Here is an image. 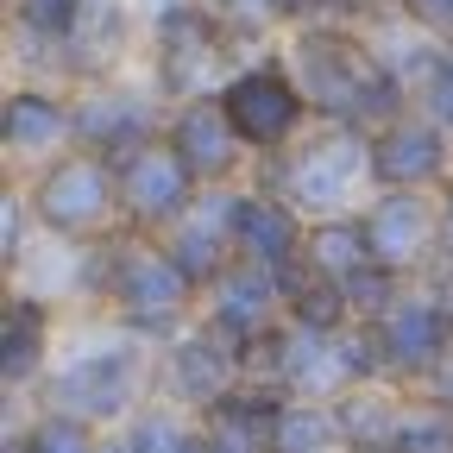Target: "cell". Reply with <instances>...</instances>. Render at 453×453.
<instances>
[{
    "mask_svg": "<svg viewBox=\"0 0 453 453\" xmlns=\"http://www.w3.org/2000/svg\"><path fill=\"white\" fill-rule=\"evenodd\" d=\"M283 57L315 107V120L334 127H384L403 107H416V88L384 64V50L353 19H309L283 32Z\"/></svg>",
    "mask_w": 453,
    "mask_h": 453,
    "instance_id": "6da1fadb",
    "label": "cell"
},
{
    "mask_svg": "<svg viewBox=\"0 0 453 453\" xmlns=\"http://www.w3.org/2000/svg\"><path fill=\"white\" fill-rule=\"evenodd\" d=\"M82 309L107 315L113 327L151 340V347H164L170 334H183L189 321H202V283L170 258L164 240H151V234H113V240L88 246Z\"/></svg>",
    "mask_w": 453,
    "mask_h": 453,
    "instance_id": "7a4b0ae2",
    "label": "cell"
},
{
    "mask_svg": "<svg viewBox=\"0 0 453 453\" xmlns=\"http://www.w3.org/2000/svg\"><path fill=\"white\" fill-rule=\"evenodd\" d=\"M157 396V347L127 327H113L107 315H95L88 334H76L57 353L38 403H57L70 416H88L95 428H120L133 410H145Z\"/></svg>",
    "mask_w": 453,
    "mask_h": 453,
    "instance_id": "3957f363",
    "label": "cell"
},
{
    "mask_svg": "<svg viewBox=\"0 0 453 453\" xmlns=\"http://www.w3.org/2000/svg\"><path fill=\"white\" fill-rule=\"evenodd\" d=\"M246 64L214 0H151L145 7V82L157 88L164 107L214 95L226 76Z\"/></svg>",
    "mask_w": 453,
    "mask_h": 453,
    "instance_id": "277c9868",
    "label": "cell"
},
{
    "mask_svg": "<svg viewBox=\"0 0 453 453\" xmlns=\"http://www.w3.org/2000/svg\"><path fill=\"white\" fill-rule=\"evenodd\" d=\"M252 177H265L283 202H296L309 220H321V214H359L365 196L378 189L372 183L365 127H334V120H315L290 151L265 157Z\"/></svg>",
    "mask_w": 453,
    "mask_h": 453,
    "instance_id": "5b68a950",
    "label": "cell"
},
{
    "mask_svg": "<svg viewBox=\"0 0 453 453\" xmlns=\"http://www.w3.org/2000/svg\"><path fill=\"white\" fill-rule=\"evenodd\" d=\"M32 214H38V234L44 240H64V246H101L120 226V189H113V157L70 145L64 157L38 164L32 177H19Z\"/></svg>",
    "mask_w": 453,
    "mask_h": 453,
    "instance_id": "8992f818",
    "label": "cell"
},
{
    "mask_svg": "<svg viewBox=\"0 0 453 453\" xmlns=\"http://www.w3.org/2000/svg\"><path fill=\"white\" fill-rule=\"evenodd\" d=\"M214 95H220L226 120H234V133L246 139V151L258 164L277 157V151H290L315 127V107H309V95H303V82L290 70V57H283V44L246 57V64L226 76Z\"/></svg>",
    "mask_w": 453,
    "mask_h": 453,
    "instance_id": "52a82bcc",
    "label": "cell"
},
{
    "mask_svg": "<svg viewBox=\"0 0 453 453\" xmlns=\"http://www.w3.org/2000/svg\"><path fill=\"white\" fill-rule=\"evenodd\" d=\"M113 189H120V226L127 234H151V240H164L202 202L196 170L164 145V133H151L113 157Z\"/></svg>",
    "mask_w": 453,
    "mask_h": 453,
    "instance_id": "ba28073f",
    "label": "cell"
},
{
    "mask_svg": "<svg viewBox=\"0 0 453 453\" xmlns=\"http://www.w3.org/2000/svg\"><path fill=\"white\" fill-rule=\"evenodd\" d=\"M372 334H378V353H384V378L416 390L453 353V296L441 283L416 277V283H403V296L372 321Z\"/></svg>",
    "mask_w": 453,
    "mask_h": 453,
    "instance_id": "9c48e42d",
    "label": "cell"
},
{
    "mask_svg": "<svg viewBox=\"0 0 453 453\" xmlns=\"http://www.w3.org/2000/svg\"><path fill=\"white\" fill-rule=\"evenodd\" d=\"M76 145V88L70 82H32L13 76L0 101V151H7V177H32L38 164L64 157Z\"/></svg>",
    "mask_w": 453,
    "mask_h": 453,
    "instance_id": "30bf717a",
    "label": "cell"
},
{
    "mask_svg": "<svg viewBox=\"0 0 453 453\" xmlns=\"http://www.w3.org/2000/svg\"><path fill=\"white\" fill-rule=\"evenodd\" d=\"M365 246L372 265L396 271V277H428L441 258V202L434 189H372L365 208Z\"/></svg>",
    "mask_w": 453,
    "mask_h": 453,
    "instance_id": "8fae6325",
    "label": "cell"
},
{
    "mask_svg": "<svg viewBox=\"0 0 453 453\" xmlns=\"http://www.w3.org/2000/svg\"><path fill=\"white\" fill-rule=\"evenodd\" d=\"M240 384H246L240 347L226 334H214L208 321H189L183 334H170L157 347V396H170V403H183L196 416H208Z\"/></svg>",
    "mask_w": 453,
    "mask_h": 453,
    "instance_id": "7c38bea8",
    "label": "cell"
},
{
    "mask_svg": "<svg viewBox=\"0 0 453 453\" xmlns=\"http://www.w3.org/2000/svg\"><path fill=\"white\" fill-rule=\"evenodd\" d=\"M164 101L145 82V70L127 76H107V82H76V145L101 151V157H120L127 145L164 133Z\"/></svg>",
    "mask_w": 453,
    "mask_h": 453,
    "instance_id": "4fadbf2b",
    "label": "cell"
},
{
    "mask_svg": "<svg viewBox=\"0 0 453 453\" xmlns=\"http://www.w3.org/2000/svg\"><path fill=\"white\" fill-rule=\"evenodd\" d=\"M164 145L177 151L202 189H226V183H246L258 157L246 151V139L234 133V120H226L220 95H196V101H177L164 113Z\"/></svg>",
    "mask_w": 453,
    "mask_h": 453,
    "instance_id": "5bb4252c",
    "label": "cell"
},
{
    "mask_svg": "<svg viewBox=\"0 0 453 453\" xmlns=\"http://www.w3.org/2000/svg\"><path fill=\"white\" fill-rule=\"evenodd\" d=\"M372 151V183L378 189H441L453 177V133L428 120L422 107H403L396 120L365 133Z\"/></svg>",
    "mask_w": 453,
    "mask_h": 453,
    "instance_id": "9a60e30c",
    "label": "cell"
},
{
    "mask_svg": "<svg viewBox=\"0 0 453 453\" xmlns=\"http://www.w3.org/2000/svg\"><path fill=\"white\" fill-rule=\"evenodd\" d=\"M57 353H64V315H57V303L13 283L7 309H0V384H7V396H38Z\"/></svg>",
    "mask_w": 453,
    "mask_h": 453,
    "instance_id": "2e32d148",
    "label": "cell"
},
{
    "mask_svg": "<svg viewBox=\"0 0 453 453\" xmlns=\"http://www.w3.org/2000/svg\"><path fill=\"white\" fill-rule=\"evenodd\" d=\"M202 321L214 334H226L234 347L246 353L258 334H271L283 321V290H277V271L258 265V258H226L208 290H202Z\"/></svg>",
    "mask_w": 453,
    "mask_h": 453,
    "instance_id": "e0dca14e",
    "label": "cell"
},
{
    "mask_svg": "<svg viewBox=\"0 0 453 453\" xmlns=\"http://www.w3.org/2000/svg\"><path fill=\"white\" fill-rule=\"evenodd\" d=\"M303 240H309V214L296 202H283L265 177H246L234 189V252L240 258L283 271V265L303 258Z\"/></svg>",
    "mask_w": 453,
    "mask_h": 453,
    "instance_id": "ac0fdd59",
    "label": "cell"
},
{
    "mask_svg": "<svg viewBox=\"0 0 453 453\" xmlns=\"http://www.w3.org/2000/svg\"><path fill=\"white\" fill-rule=\"evenodd\" d=\"M283 396L290 390H277V384H240V390H226L220 403L202 416L208 422V447L214 453H271V422L283 410Z\"/></svg>",
    "mask_w": 453,
    "mask_h": 453,
    "instance_id": "d6986e66",
    "label": "cell"
},
{
    "mask_svg": "<svg viewBox=\"0 0 453 453\" xmlns=\"http://www.w3.org/2000/svg\"><path fill=\"white\" fill-rule=\"evenodd\" d=\"M277 290H283V321H296V327H315V334H340V327H353V296H347V283L315 271L309 258L296 265H283L277 271Z\"/></svg>",
    "mask_w": 453,
    "mask_h": 453,
    "instance_id": "ffe728a7",
    "label": "cell"
},
{
    "mask_svg": "<svg viewBox=\"0 0 453 453\" xmlns=\"http://www.w3.org/2000/svg\"><path fill=\"white\" fill-rule=\"evenodd\" d=\"M120 441H127V453H214L208 422L183 403H170V396H151L145 410H133L120 422Z\"/></svg>",
    "mask_w": 453,
    "mask_h": 453,
    "instance_id": "44dd1931",
    "label": "cell"
},
{
    "mask_svg": "<svg viewBox=\"0 0 453 453\" xmlns=\"http://www.w3.org/2000/svg\"><path fill=\"white\" fill-rule=\"evenodd\" d=\"M271 453H347L334 403H321V396H283V410L271 422Z\"/></svg>",
    "mask_w": 453,
    "mask_h": 453,
    "instance_id": "7402d4cb",
    "label": "cell"
},
{
    "mask_svg": "<svg viewBox=\"0 0 453 453\" xmlns=\"http://www.w3.org/2000/svg\"><path fill=\"white\" fill-rule=\"evenodd\" d=\"M303 258L340 283H353L365 265H372V246H365V220L359 214H321L309 220V240H303Z\"/></svg>",
    "mask_w": 453,
    "mask_h": 453,
    "instance_id": "603a6c76",
    "label": "cell"
},
{
    "mask_svg": "<svg viewBox=\"0 0 453 453\" xmlns=\"http://www.w3.org/2000/svg\"><path fill=\"white\" fill-rule=\"evenodd\" d=\"M26 453H101L107 428H95L88 416H70V410H57V403H38L32 422L13 434Z\"/></svg>",
    "mask_w": 453,
    "mask_h": 453,
    "instance_id": "cb8c5ba5",
    "label": "cell"
},
{
    "mask_svg": "<svg viewBox=\"0 0 453 453\" xmlns=\"http://www.w3.org/2000/svg\"><path fill=\"white\" fill-rule=\"evenodd\" d=\"M396 453H453V410H434L422 396H410L403 422H396Z\"/></svg>",
    "mask_w": 453,
    "mask_h": 453,
    "instance_id": "d4e9b609",
    "label": "cell"
},
{
    "mask_svg": "<svg viewBox=\"0 0 453 453\" xmlns=\"http://www.w3.org/2000/svg\"><path fill=\"white\" fill-rule=\"evenodd\" d=\"M416 107L453 133V44H441V57L428 64V76L416 82Z\"/></svg>",
    "mask_w": 453,
    "mask_h": 453,
    "instance_id": "484cf974",
    "label": "cell"
},
{
    "mask_svg": "<svg viewBox=\"0 0 453 453\" xmlns=\"http://www.w3.org/2000/svg\"><path fill=\"white\" fill-rule=\"evenodd\" d=\"M396 13H403L416 32H428L434 44H453V0H403Z\"/></svg>",
    "mask_w": 453,
    "mask_h": 453,
    "instance_id": "4316f807",
    "label": "cell"
},
{
    "mask_svg": "<svg viewBox=\"0 0 453 453\" xmlns=\"http://www.w3.org/2000/svg\"><path fill=\"white\" fill-rule=\"evenodd\" d=\"M434 202H441V258H434L428 283H441V290L453 296V177L434 189Z\"/></svg>",
    "mask_w": 453,
    "mask_h": 453,
    "instance_id": "83f0119b",
    "label": "cell"
},
{
    "mask_svg": "<svg viewBox=\"0 0 453 453\" xmlns=\"http://www.w3.org/2000/svg\"><path fill=\"white\" fill-rule=\"evenodd\" d=\"M410 396H422V403H434V410H453V353H447V359H441Z\"/></svg>",
    "mask_w": 453,
    "mask_h": 453,
    "instance_id": "f1b7e54d",
    "label": "cell"
},
{
    "mask_svg": "<svg viewBox=\"0 0 453 453\" xmlns=\"http://www.w3.org/2000/svg\"><path fill=\"white\" fill-rule=\"evenodd\" d=\"M403 0H340V19H353V26H372L384 13H396Z\"/></svg>",
    "mask_w": 453,
    "mask_h": 453,
    "instance_id": "f546056e",
    "label": "cell"
},
{
    "mask_svg": "<svg viewBox=\"0 0 453 453\" xmlns=\"http://www.w3.org/2000/svg\"><path fill=\"white\" fill-rule=\"evenodd\" d=\"M309 19H340V0H290V26H309Z\"/></svg>",
    "mask_w": 453,
    "mask_h": 453,
    "instance_id": "4dcf8cb0",
    "label": "cell"
},
{
    "mask_svg": "<svg viewBox=\"0 0 453 453\" xmlns=\"http://www.w3.org/2000/svg\"><path fill=\"white\" fill-rule=\"evenodd\" d=\"M347 453H396V447H347Z\"/></svg>",
    "mask_w": 453,
    "mask_h": 453,
    "instance_id": "1f68e13d",
    "label": "cell"
},
{
    "mask_svg": "<svg viewBox=\"0 0 453 453\" xmlns=\"http://www.w3.org/2000/svg\"><path fill=\"white\" fill-rule=\"evenodd\" d=\"M7 453H26V447H19V441H7Z\"/></svg>",
    "mask_w": 453,
    "mask_h": 453,
    "instance_id": "d6a6232c",
    "label": "cell"
}]
</instances>
